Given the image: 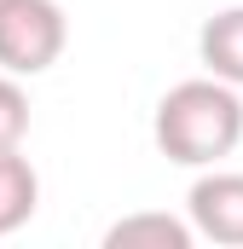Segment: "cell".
<instances>
[{
	"label": "cell",
	"mask_w": 243,
	"mask_h": 249,
	"mask_svg": "<svg viewBox=\"0 0 243 249\" xmlns=\"http://www.w3.org/2000/svg\"><path fill=\"white\" fill-rule=\"evenodd\" d=\"M151 139L168 162L180 168H214L220 157H232L243 139V99L232 81L220 75H191L180 87L162 93Z\"/></svg>",
	"instance_id": "obj_1"
},
{
	"label": "cell",
	"mask_w": 243,
	"mask_h": 249,
	"mask_svg": "<svg viewBox=\"0 0 243 249\" xmlns=\"http://www.w3.org/2000/svg\"><path fill=\"white\" fill-rule=\"evenodd\" d=\"M69 41L58 0H6L0 6V70L12 75H41L52 70Z\"/></svg>",
	"instance_id": "obj_2"
},
{
	"label": "cell",
	"mask_w": 243,
	"mask_h": 249,
	"mask_svg": "<svg viewBox=\"0 0 243 249\" xmlns=\"http://www.w3.org/2000/svg\"><path fill=\"white\" fill-rule=\"evenodd\" d=\"M185 214H191L197 238L243 249V174L208 168V174L191 186V197H185Z\"/></svg>",
	"instance_id": "obj_3"
},
{
	"label": "cell",
	"mask_w": 243,
	"mask_h": 249,
	"mask_svg": "<svg viewBox=\"0 0 243 249\" xmlns=\"http://www.w3.org/2000/svg\"><path fill=\"white\" fill-rule=\"evenodd\" d=\"M197 53H203V70H208V75L243 87V6H226V12H214V18L203 23Z\"/></svg>",
	"instance_id": "obj_4"
},
{
	"label": "cell",
	"mask_w": 243,
	"mask_h": 249,
	"mask_svg": "<svg viewBox=\"0 0 243 249\" xmlns=\"http://www.w3.org/2000/svg\"><path fill=\"white\" fill-rule=\"evenodd\" d=\"M35 209H41V174L29 168V157L0 151V238L29 226Z\"/></svg>",
	"instance_id": "obj_5"
},
{
	"label": "cell",
	"mask_w": 243,
	"mask_h": 249,
	"mask_svg": "<svg viewBox=\"0 0 243 249\" xmlns=\"http://www.w3.org/2000/svg\"><path fill=\"white\" fill-rule=\"evenodd\" d=\"M191 238H197V226H191V214L185 220H174V214H122L116 226L104 232V244L110 249H191Z\"/></svg>",
	"instance_id": "obj_6"
},
{
	"label": "cell",
	"mask_w": 243,
	"mask_h": 249,
	"mask_svg": "<svg viewBox=\"0 0 243 249\" xmlns=\"http://www.w3.org/2000/svg\"><path fill=\"white\" fill-rule=\"evenodd\" d=\"M29 133V93L17 87L12 70H0V151H17Z\"/></svg>",
	"instance_id": "obj_7"
},
{
	"label": "cell",
	"mask_w": 243,
	"mask_h": 249,
	"mask_svg": "<svg viewBox=\"0 0 243 249\" xmlns=\"http://www.w3.org/2000/svg\"><path fill=\"white\" fill-rule=\"evenodd\" d=\"M0 6H6V0H0Z\"/></svg>",
	"instance_id": "obj_8"
}]
</instances>
